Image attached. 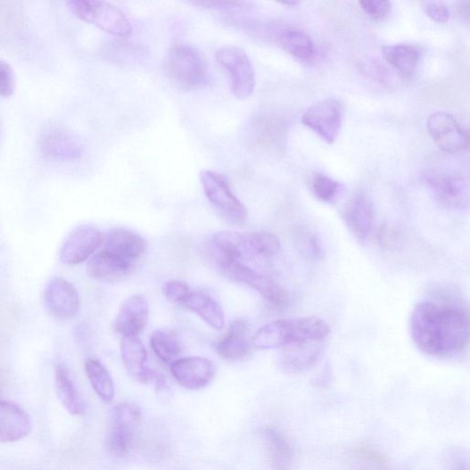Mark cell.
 Here are the masks:
<instances>
[{
	"label": "cell",
	"mask_w": 470,
	"mask_h": 470,
	"mask_svg": "<svg viewBox=\"0 0 470 470\" xmlns=\"http://www.w3.org/2000/svg\"><path fill=\"white\" fill-rule=\"evenodd\" d=\"M103 250L125 260L135 263L146 251L145 240L139 235L122 228L107 231L103 237Z\"/></svg>",
	"instance_id": "obj_18"
},
{
	"label": "cell",
	"mask_w": 470,
	"mask_h": 470,
	"mask_svg": "<svg viewBox=\"0 0 470 470\" xmlns=\"http://www.w3.org/2000/svg\"><path fill=\"white\" fill-rule=\"evenodd\" d=\"M359 5L363 12L375 21L384 20L392 12V4L390 2L366 0V2H360Z\"/></svg>",
	"instance_id": "obj_36"
},
{
	"label": "cell",
	"mask_w": 470,
	"mask_h": 470,
	"mask_svg": "<svg viewBox=\"0 0 470 470\" xmlns=\"http://www.w3.org/2000/svg\"><path fill=\"white\" fill-rule=\"evenodd\" d=\"M282 4L286 5V6H294L295 7L296 5L299 4V3L298 2H288V3Z\"/></svg>",
	"instance_id": "obj_42"
},
{
	"label": "cell",
	"mask_w": 470,
	"mask_h": 470,
	"mask_svg": "<svg viewBox=\"0 0 470 470\" xmlns=\"http://www.w3.org/2000/svg\"><path fill=\"white\" fill-rule=\"evenodd\" d=\"M342 218L350 232L359 243H367L373 235L375 211L372 203L364 195H357L348 203Z\"/></svg>",
	"instance_id": "obj_17"
},
{
	"label": "cell",
	"mask_w": 470,
	"mask_h": 470,
	"mask_svg": "<svg viewBox=\"0 0 470 470\" xmlns=\"http://www.w3.org/2000/svg\"><path fill=\"white\" fill-rule=\"evenodd\" d=\"M416 346L425 355L449 358L460 354L469 342L466 310L454 304L423 301L417 303L410 319Z\"/></svg>",
	"instance_id": "obj_1"
},
{
	"label": "cell",
	"mask_w": 470,
	"mask_h": 470,
	"mask_svg": "<svg viewBox=\"0 0 470 470\" xmlns=\"http://www.w3.org/2000/svg\"><path fill=\"white\" fill-rule=\"evenodd\" d=\"M168 78L181 89L192 90L206 81L205 62L197 49L187 45L171 47L164 61Z\"/></svg>",
	"instance_id": "obj_3"
},
{
	"label": "cell",
	"mask_w": 470,
	"mask_h": 470,
	"mask_svg": "<svg viewBox=\"0 0 470 470\" xmlns=\"http://www.w3.org/2000/svg\"><path fill=\"white\" fill-rule=\"evenodd\" d=\"M216 59L228 73L235 98L246 100L252 95L256 87V75L246 53L236 46H224L216 52Z\"/></svg>",
	"instance_id": "obj_7"
},
{
	"label": "cell",
	"mask_w": 470,
	"mask_h": 470,
	"mask_svg": "<svg viewBox=\"0 0 470 470\" xmlns=\"http://www.w3.org/2000/svg\"><path fill=\"white\" fill-rule=\"evenodd\" d=\"M276 38L282 48L301 62H309L316 55L315 44L301 29H280Z\"/></svg>",
	"instance_id": "obj_26"
},
{
	"label": "cell",
	"mask_w": 470,
	"mask_h": 470,
	"mask_svg": "<svg viewBox=\"0 0 470 470\" xmlns=\"http://www.w3.org/2000/svg\"><path fill=\"white\" fill-rule=\"evenodd\" d=\"M459 5H460L459 6L460 14L462 16H465L466 21H468V19H469V3L468 2L460 3Z\"/></svg>",
	"instance_id": "obj_41"
},
{
	"label": "cell",
	"mask_w": 470,
	"mask_h": 470,
	"mask_svg": "<svg viewBox=\"0 0 470 470\" xmlns=\"http://www.w3.org/2000/svg\"><path fill=\"white\" fill-rule=\"evenodd\" d=\"M39 146L44 158L51 161H76L84 154V146L79 139L70 133L59 129L43 135Z\"/></svg>",
	"instance_id": "obj_15"
},
{
	"label": "cell",
	"mask_w": 470,
	"mask_h": 470,
	"mask_svg": "<svg viewBox=\"0 0 470 470\" xmlns=\"http://www.w3.org/2000/svg\"><path fill=\"white\" fill-rule=\"evenodd\" d=\"M120 352L123 365L133 378L143 383H153L156 371L147 367V351L138 337H123Z\"/></svg>",
	"instance_id": "obj_22"
},
{
	"label": "cell",
	"mask_w": 470,
	"mask_h": 470,
	"mask_svg": "<svg viewBox=\"0 0 470 470\" xmlns=\"http://www.w3.org/2000/svg\"><path fill=\"white\" fill-rule=\"evenodd\" d=\"M150 346L161 360L173 363L181 353L180 342L177 336L167 330H156L150 337Z\"/></svg>",
	"instance_id": "obj_32"
},
{
	"label": "cell",
	"mask_w": 470,
	"mask_h": 470,
	"mask_svg": "<svg viewBox=\"0 0 470 470\" xmlns=\"http://www.w3.org/2000/svg\"><path fill=\"white\" fill-rule=\"evenodd\" d=\"M425 181L435 200L444 207L464 210L469 205V184L460 176L427 172Z\"/></svg>",
	"instance_id": "obj_9"
},
{
	"label": "cell",
	"mask_w": 470,
	"mask_h": 470,
	"mask_svg": "<svg viewBox=\"0 0 470 470\" xmlns=\"http://www.w3.org/2000/svg\"><path fill=\"white\" fill-rule=\"evenodd\" d=\"M195 6L216 11H237L244 12L247 11L248 4L243 2H196L194 3Z\"/></svg>",
	"instance_id": "obj_39"
},
{
	"label": "cell",
	"mask_w": 470,
	"mask_h": 470,
	"mask_svg": "<svg viewBox=\"0 0 470 470\" xmlns=\"http://www.w3.org/2000/svg\"><path fill=\"white\" fill-rule=\"evenodd\" d=\"M191 292L189 285L185 281L179 279L167 281L162 288V293L167 300L178 305L181 304Z\"/></svg>",
	"instance_id": "obj_34"
},
{
	"label": "cell",
	"mask_w": 470,
	"mask_h": 470,
	"mask_svg": "<svg viewBox=\"0 0 470 470\" xmlns=\"http://www.w3.org/2000/svg\"><path fill=\"white\" fill-rule=\"evenodd\" d=\"M341 187L340 183L323 174H316L311 179L313 194L324 202H333L338 196Z\"/></svg>",
	"instance_id": "obj_33"
},
{
	"label": "cell",
	"mask_w": 470,
	"mask_h": 470,
	"mask_svg": "<svg viewBox=\"0 0 470 470\" xmlns=\"http://www.w3.org/2000/svg\"><path fill=\"white\" fill-rule=\"evenodd\" d=\"M423 8L426 15L436 22H447L450 18V10L443 3L427 2Z\"/></svg>",
	"instance_id": "obj_37"
},
{
	"label": "cell",
	"mask_w": 470,
	"mask_h": 470,
	"mask_svg": "<svg viewBox=\"0 0 470 470\" xmlns=\"http://www.w3.org/2000/svg\"><path fill=\"white\" fill-rule=\"evenodd\" d=\"M68 6L78 19L112 37H128L133 33L131 21L115 5L93 0H72Z\"/></svg>",
	"instance_id": "obj_4"
},
{
	"label": "cell",
	"mask_w": 470,
	"mask_h": 470,
	"mask_svg": "<svg viewBox=\"0 0 470 470\" xmlns=\"http://www.w3.org/2000/svg\"><path fill=\"white\" fill-rule=\"evenodd\" d=\"M15 74L7 62L0 60V97L8 99L15 92Z\"/></svg>",
	"instance_id": "obj_35"
},
{
	"label": "cell",
	"mask_w": 470,
	"mask_h": 470,
	"mask_svg": "<svg viewBox=\"0 0 470 470\" xmlns=\"http://www.w3.org/2000/svg\"><path fill=\"white\" fill-rule=\"evenodd\" d=\"M383 53L389 64L406 77L416 72L421 59L419 48L407 44L385 45Z\"/></svg>",
	"instance_id": "obj_27"
},
{
	"label": "cell",
	"mask_w": 470,
	"mask_h": 470,
	"mask_svg": "<svg viewBox=\"0 0 470 470\" xmlns=\"http://www.w3.org/2000/svg\"><path fill=\"white\" fill-rule=\"evenodd\" d=\"M30 431L27 413L13 402L0 400V443L23 440Z\"/></svg>",
	"instance_id": "obj_21"
},
{
	"label": "cell",
	"mask_w": 470,
	"mask_h": 470,
	"mask_svg": "<svg viewBox=\"0 0 470 470\" xmlns=\"http://www.w3.org/2000/svg\"><path fill=\"white\" fill-rule=\"evenodd\" d=\"M429 134L442 151L455 153L468 147V134L457 119L444 111L431 114L427 120Z\"/></svg>",
	"instance_id": "obj_11"
},
{
	"label": "cell",
	"mask_w": 470,
	"mask_h": 470,
	"mask_svg": "<svg viewBox=\"0 0 470 470\" xmlns=\"http://www.w3.org/2000/svg\"><path fill=\"white\" fill-rule=\"evenodd\" d=\"M55 385L59 399L65 408L73 416L85 412V406L69 369L64 365L55 368Z\"/></svg>",
	"instance_id": "obj_28"
},
{
	"label": "cell",
	"mask_w": 470,
	"mask_h": 470,
	"mask_svg": "<svg viewBox=\"0 0 470 470\" xmlns=\"http://www.w3.org/2000/svg\"><path fill=\"white\" fill-rule=\"evenodd\" d=\"M190 309L214 330H222L226 325L224 309L219 302L207 293L191 292L180 304Z\"/></svg>",
	"instance_id": "obj_24"
},
{
	"label": "cell",
	"mask_w": 470,
	"mask_h": 470,
	"mask_svg": "<svg viewBox=\"0 0 470 470\" xmlns=\"http://www.w3.org/2000/svg\"><path fill=\"white\" fill-rule=\"evenodd\" d=\"M149 319V305L145 297L133 295L120 305L114 324L117 334L123 337H138Z\"/></svg>",
	"instance_id": "obj_16"
},
{
	"label": "cell",
	"mask_w": 470,
	"mask_h": 470,
	"mask_svg": "<svg viewBox=\"0 0 470 470\" xmlns=\"http://www.w3.org/2000/svg\"><path fill=\"white\" fill-rule=\"evenodd\" d=\"M141 420L142 413L137 405L122 403L115 407L106 438V447L111 455L123 458L130 453L135 429Z\"/></svg>",
	"instance_id": "obj_8"
},
{
	"label": "cell",
	"mask_w": 470,
	"mask_h": 470,
	"mask_svg": "<svg viewBox=\"0 0 470 470\" xmlns=\"http://www.w3.org/2000/svg\"><path fill=\"white\" fill-rule=\"evenodd\" d=\"M298 240L302 252L315 259H320L322 257V247L315 235L302 233L298 237Z\"/></svg>",
	"instance_id": "obj_38"
},
{
	"label": "cell",
	"mask_w": 470,
	"mask_h": 470,
	"mask_svg": "<svg viewBox=\"0 0 470 470\" xmlns=\"http://www.w3.org/2000/svg\"><path fill=\"white\" fill-rule=\"evenodd\" d=\"M103 235L95 227L84 225L77 227L60 250V260L76 266L87 260L103 244Z\"/></svg>",
	"instance_id": "obj_13"
},
{
	"label": "cell",
	"mask_w": 470,
	"mask_h": 470,
	"mask_svg": "<svg viewBox=\"0 0 470 470\" xmlns=\"http://www.w3.org/2000/svg\"><path fill=\"white\" fill-rule=\"evenodd\" d=\"M330 332L329 325L317 317L276 320L262 326L252 342L260 350H282L302 342H324Z\"/></svg>",
	"instance_id": "obj_2"
},
{
	"label": "cell",
	"mask_w": 470,
	"mask_h": 470,
	"mask_svg": "<svg viewBox=\"0 0 470 470\" xmlns=\"http://www.w3.org/2000/svg\"><path fill=\"white\" fill-rule=\"evenodd\" d=\"M324 342H308L287 347L278 358L282 370L289 374H298L316 366L323 354Z\"/></svg>",
	"instance_id": "obj_19"
},
{
	"label": "cell",
	"mask_w": 470,
	"mask_h": 470,
	"mask_svg": "<svg viewBox=\"0 0 470 470\" xmlns=\"http://www.w3.org/2000/svg\"><path fill=\"white\" fill-rule=\"evenodd\" d=\"M134 268L135 263L103 250L91 257L86 270L87 276L93 279L115 282L130 276Z\"/></svg>",
	"instance_id": "obj_20"
},
{
	"label": "cell",
	"mask_w": 470,
	"mask_h": 470,
	"mask_svg": "<svg viewBox=\"0 0 470 470\" xmlns=\"http://www.w3.org/2000/svg\"><path fill=\"white\" fill-rule=\"evenodd\" d=\"M349 470H392L387 458L368 445L356 447L350 456Z\"/></svg>",
	"instance_id": "obj_31"
},
{
	"label": "cell",
	"mask_w": 470,
	"mask_h": 470,
	"mask_svg": "<svg viewBox=\"0 0 470 470\" xmlns=\"http://www.w3.org/2000/svg\"><path fill=\"white\" fill-rule=\"evenodd\" d=\"M249 334V326L245 320H235L217 342L218 355L227 360H239L248 356L251 350Z\"/></svg>",
	"instance_id": "obj_23"
},
{
	"label": "cell",
	"mask_w": 470,
	"mask_h": 470,
	"mask_svg": "<svg viewBox=\"0 0 470 470\" xmlns=\"http://www.w3.org/2000/svg\"><path fill=\"white\" fill-rule=\"evenodd\" d=\"M449 470H468L467 458L461 452H454L449 458Z\"/></svg>",
	"instance_id": "obj_40"
},
{
	"label": "cell",
	"mask_w": 470,
	"mask_h": 470,
	"mask_svg": "<svg viewBox=\"0 0 470 470\" xmlns=\"http://www.w3.org/2000/svg\"><path fill=\"white\" fill-rule=\"evenodd\" d=\"M170 371L182 387L195 391L206 387L211 382L215 367L208 359L190 357L174 361Z\"/></svg>",
	"instance_id": "obj_14"
},
{
	"label": "cell",
	"mask_w": 470,
	"mask_h": 470,
	"mask_svg": "<svg viewBox=\"0 0 470 470\" xmlns=\"http://www.w3.org/2000/svg\"><path fill=\"white\" fill-rule=\"evenodd\" d=\"M342 107L335 100L326 99L311 105L304 112L301 121L304 127L317 134L323 141H336L342 122Z\"/></svg>",
	"instance_id": "obj_10"
},
{
	"label": "cell",
	"mask_w": 470,
	"mask_h": 470,
	"mask_svg": "<svg viewBox=\"0 0 470 470\" xmlns=\"http://www.w3.org/2000/svg\"><path fill=\"white\" fill-rule=\"evenodd\" d=\"M262 435L273 469L290 470L293 461V451L286 436L273 427L265 428Z\"/></svg>",
	"instance_id": "obj_25"
},
{
	"label": "cell",
	"mask_w": 470,
	"mask_h": 470,
	"mask_svg": "<svg viewBox=\"0 0 470 470\" xmlns=\"http://www.w3.org/2000/svg\"><path fill=\"white\" fill-rule=\"evenodd\" d=\"M85 369L94 391L104 402H111L115 395L114 383L105 367L100 361L89 359Z\"/></svg>",
	"instance_id": "obj_30"
},
{
	"label": "cell",
	"mask_w": 470,
	"mask_h": 470,
	"mask_svg": "<svg viewBox=\"0 0 470 470\" xmlns=\"http://www.w3.org/2000/svg\"><path fill=\"white\" fill-rule=\"evenodd\" d=\"M215 268L232 281L256 291L276 307H285L290 302L289 294L284 288H282L269 276L244 263L227 261Z\"/></svg>",
	"instance_id": "obj_6"
},
{
	"label": "cell",
	"mask_w": 470,
	"mask_h": 470,
	"mask_svg": "<svg viewBox=\"0 0 470 470\" xmlns=\"http://www.w3.org/2000/svg\"><path fill=\"white\" fill-rule=\"evenodd\" d=\"M45 304L50 316L58 320H70L78 316L80 298L69 280L55 276L45 291Z\"/></svg>",
	"instance_id": "obj_12"
},
{
	"label": "cell",
	"mask_w": 470,
	"mask_h": 470,
	"mask_svg": "<svg viewBox=\"0 0 470 470\" xmlns=\"http://www.w3.org/2000/svg\"><path fill=\"white\" fill-rule=\"evenodd\" d=\"M200 177L209 202L228 222L242 225L247 220V210L234 194L226 176L212 170H203Z\"/></svg>",
	"instance_id": "obj_5"
},
{
	"label": "cell",
	"mask_w": 470,
	"mask_h": 470,
	"mask_svg": "<svg viewBox=\"0 0 470 470\" xmlns=\"http://www.w3.org/2000/svg\"><path fill=\"white\" fill-rule=\"evenodd\" d=\"M250 261L268 260L278 253L280 242L278 237L269 232H252L245 234Z\"/></svg>",
	"instance_id": "obj_29"
}]
</instances>
